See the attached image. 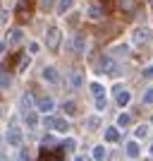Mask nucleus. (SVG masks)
I'll list each match as a JSON object with an SVG mask.
<instances>
[{
	"mask_svg": "<svg viewBox=\"0 0 153 161\" xmlns=\"http://www.w3.org/2000/svg\"><path fill=\"white\" fill-rule=\"evenodd\" d=\"M33 7H36V0H19L17 7H14V19L19 24H27L33 14Z\"/></svg>",
	"mask_w": 153,
	"mask_h": 161,
	"instance_id": "obj_1",
	"label": "nucleus"
},
{
	"mask_svg": "<svg viewBox=\"0 0 153 161\" xmlns=\"http://www.w3.org/2000/svg\"><path fill=\"white\" fill-rule=\"evenodd\" d=\"M60 41H62V31L58 27H48L46 31V43L50 51H60Z\"/></svg>",
	"mask_w": 153,
	"mask_h": 161,
	"instance_id": "obj_2",
	"label": "nucleus"
},
{
	"mask_svg": "<svg viewBox=\"0 0 153 161\" xmlns=\"http://www.w3.org/2000/svg\"><path fill=\"white\" fill-rule=\"evenodd\" d=\"M43 125H46V128H53L55 132H67V130H69V123H67L65 118H53V115H48L46 120H43Z\"/></svg>",
	"mask_w": 153,
	"mask_h": 161,
	"instance_id": "obj_3",
	"label": "nucleus"
},
{
	"mask_svg": "<svg viewBox=\"0 0 153 161\" xmlns=\"http://www.w3.org/2000/svg\"><path fill=\"white\" fill-rule=\"evenodd\" d=\"M22 142H24V135H22L19 125H10V130H7V144L10 147H22Z\"/></svg>",
	"mask_w": 153,
	"mask_h": 161,
	"instance_id": "obj_4",
	"label": "nucleus"
},
{
	"mask_svg": "<svg viewBox=\"0 0 153 161\" xmlns=\"http://www.w3.org/2000/svg\"><path fill=\"white\" fill-rule=\"evenodd\" d=\"M62 154H65V147H60V149H55V152H50V149H41V154H38V161H58V159H62Z\"/></svg>",
	"mask_w": 153,
	"mask_h": 161,
	"instance_id": "obj_5",
	"label": "nucleus"
},
{
	"mask_svg": "<svg viewBox=\"0 0 153 161\" xmlns=\"http://www.w3.org/2000/svg\"><path fill=\"white\" fill-rule=\"evenodd\" d=\"M151 36H153V31H151V29H146V27L134 29V34H132L134 43H146V41H151Z\"/></svg>",
	"mask_w": 153,
	"mask_h": 161,
	"instance_id": "obj_6",
	"label": "nucleus"
},
{
	"mask_svg": "<svg viewBox=\"0 0 153 161\" xmlns=\"http://www.w3.org/2000/svg\"><path fill=\"white\" fill-rule=\"evenodd\" d=\"M98 70L100 72H117V65H115V60L110 58V55H103L98 63Z\"/></svg>",
	"mask_w": 153,
	"mask_h": 161,
	"instance_id": "obj_7",
	"label": "nucleus"
},
{
	"mask_svg": "<svg viewBox=\"0 0 153 161\" xmlns=\"http://www.w3.org/2000/svg\"><path fill=\"white\" fill-rule=\"evenodd\" d=\"M67 77H69V87H74V89H79L81 84H84V75H81V70H72Z\"/></svg>",
	"mask_w": 153,
	"mask_h": 161,
	"instance_id": "obj_8",
	"label": "nucleus"
},
{
	"mask_svg": "<svg viewBox=\"0 0 153 161\" xmlns=\"http://www.w3.org/2000/svg\"><path fill=\"white\" fill-rule=\"evenodd\" d=\"M36 106H38V111L48 113V111H53V108H55V101L50 99V96H41V99L36 101Z\"/></svg>",
	"mask_w": 153,
	"mask_h": 161,
	"instance_id": "obj_9",
	"label": "nucleus"
},
{
	"mask_svg": "<svg viewBox=\"0 0 153 161\" xmlns=\"http://www.w3.org/2000/svg\"><path fill=\"white\" fill-rule=\"evenodd\" d=\"M43 80L50 82V84H58V82H60V75H58L55 67H43Z\"/></svg>",
	"mask_w": 153,
	"mask_h": 161,
	"instance_id": "obj_10",
	"label": "nucleus"
},
{
	"mask_svg": "<svg viewBox=\"0 0 153 161\" xmlns=\"http://www.w3.org/2000/svg\"><path fill=\"white\" fill-rule=\"evenodd\" d=\"M125 149H127V156H129V159H136V156H139V144H136V142H127Z\"/></svg>",
	"mask_w": 153,
	"mask_h": 161,
	"instance_id": "obj_11",
	"label": "nucleus"
},
{
	"mask_svg": "<svg viewBox=\"0 0 153 161\" xmlns=\"http://www.w3.org/2000/svg\"><path fill=\"white\" fill-rule=\"evenodd\" d=\"M19 58H24V53H22V51H17V53H12V55H7V67H10V70L19 67V65H17V60H19Z\"/></svg>",
	"mask_w": 153,
	"mask_h": 161,
	"instance_id": "obj_12",
	"label": "nucleus"
},
{
	"mask_svg": "<svg viewBox=\"0 0 153 161\" xmlns=\"http://www.w3.org/2000/svg\"><path fill=\"white\" fill-rule=\"evenodd\" d=\"M24 39V34H22V29H10L7 31V41H12V43H17V41Z\"/></svg>",
	"mask_w": 153,
	"mask_h": 161,
	"instance_id": "obj_13",
	"label": "nucleus"
},
{
	"mask_svg": "<svg viewBox=\"0 0 153 161\" xmlns=\"http://www.w3.org/2000/svg\"><path fill=\"white\" fill-rule=\"evenodd\" d=\"M24 120H27V125H29V128H36V125H38V115H36V113H33V111H29V113L27 115H24Z\"/></svg>",
	"mask_w": 153,
	"mask_h": 161,
	"instance_id": "obj_14",
	"label": "nucleus"
},
{
	"mask_svg": "<svg viewBox=\"0 0 153 161\" xmlns=\"http://www.w3.org/2000/svg\"><path fill=\"white\" fill-rule=\"evenodd\" d=\"M93 161H105V147H93Z\"/></svg>",
	"mask_w": 153,
	"mask_h": 161,
	"instance_id": "obj_15",
	"label": "nucleus"
},
{
	"mask_svg": "<svg viewBox=\"0 0 153 161\" xmlns=\"http://www.w3.org/2000/svg\"><path fill=\"white\" fill-rule=\"evenodd\" d=\"M129 99H132V96H129V92H127V89L117 92V103H120V106H127V103H129Z\"/></svg>",
	"mask_w": 153,
	"mask_h": 161,
	"instance_id": "obj_16",
	"label": "nucleus"
},
{
	"mask_svg": "<svg viewBox=\"0 0 153 161\" xmlns=\"http://www.w3.org/2000/svg\"><path fill=\"white\" fill-rule=\"evenodd\" d=\"M120 135H117V128H108L105 130V142H117Z\"/></svg>",
	"mask_w": 153,
	"mask_h": 161,
	"instance_id": "obj_17",
	"label": "nucleus"
},
{
	"mask_svg": "<svg viewBox=\"0 0 153 161\" xmlns=\"http://www.w3.org/2000/svg\"><path fill=\"white\" fill-rule=\"evenodd\" d=\"M72 5H74V0H60V5H58V12L65 14L67 10H72Z\"/></svg>",
	"mask_w": 153,
	"mask_h": 161,
	"instance_id": "obj_18",
	"label": "nucleus"
},
{
	"mask_svg": "<svg viewBox=\"0 0 153 161\" xmlns=\"http://www.w3.org/2000/svg\"><path fill=\"white\" fill-rule=\"evenodd\" d=\"M129 123H132V115L129 113H120L117 115V125H120V128H127Z\"/></svg>",
	"mask_w": 153,
	"mask_h": 161,
	"instance_id": "obj_19",
	"label": "nucleus"
},
{
	"mask_svg": "<svg viewBox=\"0 0 153 161\" xmlns=\"http://www.w3.org/2000/svg\"><path fill=\"white\" fill-rule=\"evenodd\" d=\"M62 111H65L67 115H74V113H77V103H74V101H65Z\"/></svg>",
	"mask_w": 153,
	"mask_h": 161,
	"instance_id": "obj_20",
	"label": "nucleus"
},
{
	"mask_svg": "<svg viewBox=\"0 0 153 161\" xmlns=\"http://www.w3.org/2000/svg\"><path fill=\"white\" fill-rule=\"evenodd\" d=\"M98 125H100V118H98V115H91V118L86 120V128L89 130H96Z\"/></svg>",
	"mask_w": 153,
	"mask_h": 161,
	"instance_id": "obj_21",
	"label": "nucleus"
},
{
	"mask_svg": "<svg viewBox=\"0 0 153 161\" xmlns=\"http://www.w3.org/2000/svg\"><path fill=\"white\" fill-rule=\"evenodd\" d=\"M91 92H93V94H96V99H98V96H105V89L100 87L98 82H93V84H91Z\"/></svg>",
	"mask_w": 153,
	"mask_h": 161,
	"instance_id": "obj_22",
	"label": "nucleus"
},
{
	"mask_svg": "<svg viewBox=\"0 0 153 161\" xmlns=\"http://www.w3.org/2000/svg\"><path fill=\"white\" fill-rule=\"evenodd\" d=\"M146 135H148V125H139V128H136V137H139V140H144Z\"/></svg>",
	"mask_w": 153,
	"mask_h": 161,
	"instance_id": "obj_23",
	"label": "nucleus"
},
{
	"mask_svg": "<svg viewBox=\"0 0 153 161\" xmlns=\"http://www.w3.org/2000/svg\"><path fill=\"white\" fill-rule=\"evenodd\" d=\"M31 103H33L31 94H24V96H22V106H24V108H29V106H31Z\"/></svg>",
	"mask_w": 153,
	"mask_h": 161,
	"instance_id": "obj_24",
	"label": "nucleus"
},
{
	"mask_svg": "<svg viewBox=\"0 0 153 161\" xmlns=\"http://www.w3.org/2000/svg\"><path fill=\"white\" fill-rule=\"evenodd\" d=\"M96 108H98V111L105 108V96H98V99H96Z\"/></svg>",
	"mask_w": 153,
	"mask_h": 161,
	"instance_id": "obj_25",
	"label": "nucleus"
},
{
	"mask_svg": "<svg viewBox=\"0 0 153 161\" xmlns=\"http://www.w3.org/2000/svg\"><path fill=\"white\" fill-rule=\"evenodd\" d=\"M144 103H153V89H148L146 94H144Z\"/></svg>",
	"mask_w": 153,
	"mask_h": 161,
	"instance_id": "obj_26",
	"label": "nucleus"
},
{
	"mask_svg": "<svg viewBox=\"0 0 153 161\" xmlns=\"http://www.w3.org/2000/svg\"><path fill=\"white\" fill-rule=\"evenodd\" d=\"M89 17L98 19V17H100V10H98V7H91V10H89Z\"/></svg>",
	"mask_w": 153,
	"mask_h": 161,
	"instance_id": "obj_27",
	"label": "nucleus"
},
{
	"mask_svg": "<svg viewBox=\"0 0 153 161\" xmlns=\"http://www.w3.org/2000/svg\"><path fill=\"white\" fill-rule=\"evenodd\" d=\"M122 7H125V10H132V7H134V0H122Z\"/></svg>",
	"mask_w": 153,
	"mask_h": 161,
	"instance_id": "obj_28",
	"label": "nucleus"
},
{
	"mask_svg": "<svg viewBox=\"0 0 153 161\" xmlns=\"http://www.w3.org/2000/svg\"><path fill=\"white\" fill-rule=\"evenodd\" d=\"M7 84V77H5V70H0V87H5Z\"/></svg>",
	"mask_w": 153,
	"mask_h": 161,
	"instance_id": "obj_29",
	"label": "nucleus"
},
{
	"mask_svg": "<svg viewBox=\"0 0 153 161\" xmlns=\"http://www.w3.org/2000/svg\"><path fill=\"white\" fill-rule=\"evenodd\" d=\"M62 147H65V149H74V140H67L65 144H62Z\"/></svg>",
	"mask_w": 153,
	"mask_h": 161,
	"instance_id": "obj_30",
	"label": "nucleus"
},
{
	"mask_svg": "<svg viewBox=\"0 0 153 161\" xmlns=\"http://www.w3.org/2000/svg\"><path fill=\"white\" fill-rule=\"evenodd\" d=\"M53 7V0H43V10H50Z\"/></svg>",
	"mask_w": 153,
	"mask_h": 161,
	"instance_id": "obj_31",
	"label": "nucleus"
},
{
	"mask_svg": "<svg viewBox=\"0 0 153 161\" xmlns=\"http://www.w3.org/2000/svg\"><path fill=\"white\" fill-rule=\"evenodd\" d=\"M144 75H146V77H151V75H153V67H148V70H146Z\"/></svg>",
	"mask_w": 153,
	"mask_h": 161,
	"instance_id": "obj_32",
	"label": "nucleus"
},
{
	"mask_svg": "<svg viewBox=\"0 0 153 161\" xmlns=\"http://www.w3.org/2000/svg\"><path fill=\"white\" fill-rule=\"evenodd\" d=\"M3 19H5V12H3V10H0V22H3Z\"/></svg>",
	"mask_w": 153,
	"mask_h": 161,
	"instance_id": "obj_33",
	"label": "nucleus"
},
{
	"mask_svg": "<svg viewBox=\"0 0 153 161\" xmlns=\"http://www.w3.org/2000/svg\"><path fill=\"white\" fill-rule=\"evenodd\" d=\"M74 161H86V159H81V156H79V159H74Z\"/></svg>",
	"mask_w": 153,
	"mask_h": 161,
	"instance_id": "obj_34",
	"label": "nucleus"
},
{
	"mask_svg": "<svg viewBox=\"0 0 153 161\" xmlns=\"http://www.w3.org/2000/svg\"><path fill=\"white\" fill-rule=\"evenodd\" d=\"M151 154H153V147H151Z\"/></svg>",
	"mask_w": 153,
	"mask_h": 161,
	"instance_id": "obj_35",
	"label": "nucleus"
},
{
	"mask_svg": "<svg viewBox=\"0 0 153 161\" xmlns=\"http://www.w3.org/2000/svg\"><path fill=\"white\" fill-rule=\"evenodd\" d=\"M151 120H153V118H151Z\"/></svg>",
	"mask_w": 153,
	"mask_h": 161,
	"instance_id": "obj_36",
	"label": "nucleus"
},
{
	"mask_svg": "<svg viewBox=\"0 0 153 161\" xmlns=\"http://www.w3.org/2000/svg\"><path fill=\"white\" fill-rule=\"evenodd\" d=\"M151 3H153V0H151Z\"/></svg>",
	"mask_w": 153,
	"mask_h": 161,
	"instance_id": "obj_37",
	"label": "nucleus"
},
{
	"mask_svg": "<svg viewBox=\"0 0 153 161\" xmlns=\"http://www.w3.org/2000/svg\"><path fill=\"white\" fill-rule=\"evenodd\" d=\"M86 161H89V159H86Z\"/></svg>",
	"mask_w": 153,
	"mask_h": 161,
	"instance_id": "obj_38",
	"label": "nucleus"
}]
</instances>
